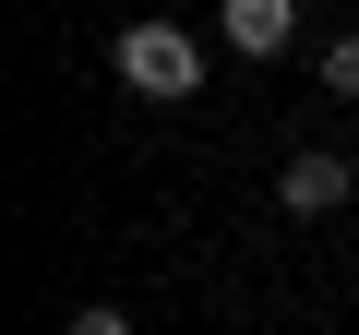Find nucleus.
<instances>
[{
    "label": "nucleus",
    "instance_id": "obj_1",
    "mask_svg": "<svg viewBox=\"0 0 359 335\" xmlns=\"http://www.w3.org/2000/svg\"><path fill=\"white\" fill-rule=\"evenodd\" d=\"M120 84H132V96H168V108H180V96L204 84V48L180 36V25H132V36H120Z\"/></svg>",
    "mask_w": 359,
    "mask_h": 335
},
{
    "label": "nucleus",
    "instance_id": "obj_2",
    "mask_svg": "<svg viewBox=\"0 0 359 335\" xmlns=\"http://www.w3.org/2000/svg\"><path fill=\"white\" fill-rule=\"evenodd\" d=\"M347 180H359L347 156H323V144H299V156L276 168V204H287V216H335V204H347Z\"/></svg>",
    "mask_w": 359,
    "mask_h": 335
},
{
    "label": "nucleus",
    "instance_id": "obj_3",
    "mask_svg": "<svg viewBox=\"0 0 359 335\" xmlns=\"http://www.w3.org/2000/svg\"><path fill=\"white\" fill-rule=\"evenodd\" d=\"M216 36H228L240 60H276V48L299 36V0H216Z\"/></svg>",
    "mask_w": 359,
    "mask_h": 335
},
{
    "label": "nucleus",
    "instance_id": "obj_4",
    "mask_svg": "<svg viewBox=\"0 0 359 335\" xmlns=\"http://www.w3.org/2000/svg\"><path fill=\"white\" fill-rule=\"evenodd\" d=\"M323 96H359V36H335V48H323Z\"/></svg>",
    "mask_w": 359,
    "mask_h": 335
},
{
    "label": "nucleus",
    "instance_id": "obj_5",
    "mask_svg": "<svg viewBox=\"0 0 359 335\" xmlns=\"http://www.w3.org/2000/svg\"><path fill=\"white\" fill-rule=\"evenodd\" d=\"M60 335H132V311H108V299H96V311H72Z\"/></svg>",
    "mask_w": 359,
    "mask_h": 335
}]
</instances>
